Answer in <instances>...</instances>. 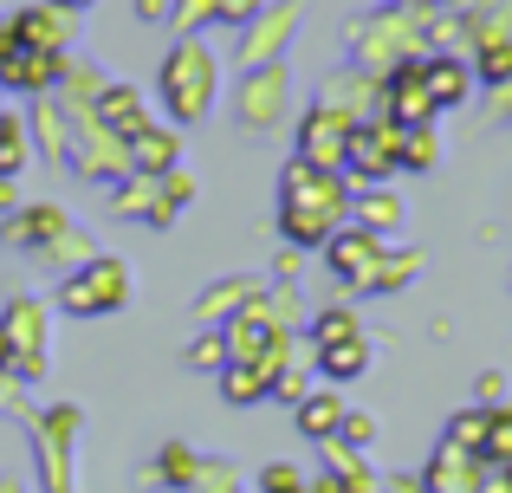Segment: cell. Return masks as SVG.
<instances>
[{
    "instance_id": "obj_1",
    "label": "cell",
    "mask_w": 512,
    "mask_h": 493,
    "mask_svg": "<svg viewBox=\"0 0 512 493\" xmlns=\"http://www.w3.org/2000/svg\"><path fill=\"white\" fill-rule=\"evenodd\" d=\"M344 221H350V182L338 169H312L292 156L286 176H279V234H286V247L318 253Z\"/></svg>"
},
{
    "instance_id": "obj_2",
    "label": "cell",
    "mask_w": 512,
    "mask_h": 493,
    "mask_svg": "<svg viewBox=\"0 0 512 493\" xmlns=\"http://www.w3.org/2000/svg\"><path fill=\"white\" fill-rule=\"evenodd\" d=\"M156 104L169 111L175 130L201 124V117L221 104V59L208 52V39H175L163 52V72H156Z\"/></svg>"
},
{
    "instance_id": "obj_3",
    "label": "cell",
    "mask_w": 512,
    "mask_h": 493,
    "mask_svg": "<svg viewBox=\"0 0 512 493\" xmlns=\"http://www.w3.org/2000/svg\"><path fill=\"white\" fill-rule=\"evenodd\" d=\"M344 46H350V65L357 72H370V78H383L389 65H402V59H428V20H422V7H376V13H363V20H350L344 26Z\"/></svg>"
},
{
    "instance_id": "obj_4",
    "label": "cell",
    "mask_w": 512,
    "mask_h": 493,
    "mask_svg": "<svg viewBox=\"0 0 512 493\" xmlns=\"http://www.w3.org/2000/svg\"><path fill=\"white\" fill-rule=\"evenodd\" d=\"M234 117L240 130L253 137H273L299 117V85H292V65H260V72H240V91H234Z\"/></svg>"
},
{
    "instance_id": "obj_5",
    "label": "cell",
    "mask_w": 512,
    "mask_h": 493,
    "mask_svg": "<svg viewBox=\"0 0 512 493\" xmlns=\"http://www.w3.org/2000/svg\"><path fill=\"white\" fill-rule=\"evenodd\" d=\"M59 305L72 318H111L130 305V266L117 260V253H91L78 273L59 279Z\"/></svg>"
},
{
    "instance_id": "obj_6",
    "label": "cell",
    "mask_w": 512,
    "mask_h": 493,
    "mask_svg": "<svg viewBox=\"0 0 512 493\" xmlns=\"http://www.w3.org/2000/svg\"><path fill=\"white\" fill-rule=\"evenodd\" d=\"M299 26H305V0H273V7H260L247 26H240V46H234L240 72L279 65V59H286V46L299 39Z\"/></svg>"
},
{
    "instance_id": "obj_7",
    "label": "cell",
    "mask_w": 512,
    "mask_h": 493,
    "mask_svg": "<svg viewBox=\"0 0 512 493\" xmlns=\"http://www.w3.org/2000/svg\"><path fill=\"white\" fill-rule=\"evenodd\" d=\"M396 156H402V130L389 124V117H363V124L350 130V150H344L338 176L350 182V189H376V182H389L402 169Z\"/></svg>"
},
{
    "instance_id": "obj_8",
    "label": "cell",
    "mask_w": 512,
    "mask_h": 493,
    "mask_svg": "<svg viewBox=\"0 0 512 493\" xmlns=\"http://www.w3.org/2000/svg\"><path fill=\"white\" fill-rule=\"evenodd\" d=\"M72 169L85 182H104V189H117L124 176H137V169H130V143L111 137L91 111H72Z\"/></svg>"
},
{
    "instance_id": "obj_9",
    "label": "cell",
    "mask_w": 512,
    "mask_h": 493,
    "mask_svg": "<svg viewBox=\"0 0 512 493\" xmlns=\"http://www.w3.org/2000/svg\"><path fill=\"white\" fill-rule=\"evenodd\" d=\"M318 253H325V273L338 279V292H350V299H370V279H376V266H383L389 241H376V234L357 228V221H344V228L331 234Z\"/></svg>"
},
{
    "instance_id": "obj_10",
    "label": "cell",
    "mask_w": 512,
    "mask_h": 493,
    "mask_svg": "<svg viewBox=\"0 0 512 493\" xmlns=\"http://www.w3.org/2000/svg\"><path fill=\"white\" fill-rule=\"evenodd\" d=\"M292 130H299V163L312 169H344V150H350V130H357V117L338 111V104L312 98L299 117H292Z\"/></svg>"
},
{
    "instance_id": "obj_11",
    "label": "cell",
    "mask_w": 512,
    "mask_h": 493,
    "mask_svg": "<svg viewBox=\"0 0 512 493\" xmlns=\"http://www.w3.org/2000/svg\"><path fill=\"white\" fill-rule=\"evenodd\" d=\"M78 422H85V409H78V403H52L46 416H33V442H39V455H46V493H72Z\"/></svg>"
},
{
    "instance_id": "obj_12",
    "label": "cell",
    "mask_w": 512,
    "mask_h": 493,
    "mask_svg": "<svg viewBox=\"0 0 512 493\" xmlns=\"http://www.w3.org/2000/svg\"><path fill=\"white\" fill-rule=\"evenodd\" d=\"M0 331H7V351H13V377H39L46 370V344H52V312L39 299H13Z\"/></svg>"
},
{
    "instance_id": "obj_13",
    "label": "cell",
    "mask_w": 512,
    "mask_h": 493,
    "mask_svg": "<svg viewBox=\"0 0 512 493\" xmlns=\"http://www.w3.org/2000/svg\"><path fill=\"white\" fill-rule=\"evenodd\" d=\"M13 33L33 52H72L78 46V13L59 7V0H33V7L13 13Z\"/></svg>"
},
{
    "instance_id": "obj_14",
    "label": "cell",
    "mask_w": 512,
    "mask_h": 493,
    "mask_svg": "<svg viewBox=\"0 0 512 493\" xmlns=\"http://www.w3.org/2000/svg\"><path fill=\"white\" fill-rule=\"evenodd\" d=\"M266 0H169V26H175V39H201L208 26H247L253 13H260Z\"/></svg>"
},
{
    "instance_id": "obj_15",
    "label": "cell",
    "mask_w": 512,
    "mask_h": 493,
    "mask_svg": "<svg viewBox=\"0 0 512 493\" xmlns=\"http://www.w3.org/2000/svg\"><path fill=\"white\" fill-rule=\"evenodd\" d=\"M65 228H72V215H65L59 202H20L0 234H7V247H20V253H33V260H39V253L59 241Z\"/></svg>"
},
{
    "instance_id": "obj_16",
    "label": "cell",
    "mask_w": 512,
    "mask_h": 493,
    "mask_svg": "<svg viewBox=\"0 0 512 493\" xmlns=\"http://www.w3.org/2000/svg\"><path fill=\"white\" fill-rule=\"evenodd\" d=\"M350 221H357L363 234H376V241H396V234L409 228V202H402L389 182H376V189H350Z\"/></svg>"
},
{
    "instance_id": "obj_17",
    "label": "cell",
    "mask_w": 512,
    "mask_h": 493,
    "mask_svg": "<svg viewBox=\"0 0 512 493\" xmlns=\"http://www.w3.org/2000/svg\"><path fill=\"white\" fill-rule=\"evenodd\" d=\"M422 85H428V98H435V111H454V104H467L474 98V65L461 59V52H428L422 59Z\"/></svg>"
},
{
    "instance_id": "obj_18",
    "label": "cell",
    "mask_w": 512,
    "mask_h": 493,
    "mask_svg": "<svg viewBox=\"0 0 512 493\" xmlns=\"http://www.w3.org/2000/svg\"><path fill=\"white\" fill-rule=\"evenodd\" d=\"M130 169L150 182H163L169 169H182V130L175 124H143L137 137H130Z\"/></svg>"
},
{
    "instance_id": "obj_19",
    "label": "cell",
    "mask_w": 512,
    "mask_h": 493,
    "mask_svg": "<svg viewBox=\"0 0 512 493\" xmlns=\"http://www.w3.org/2000/svg\"><path fill=\"white\" fill-rule=\"evenodd\" d=\"M480 481H487V461L461 455V448H448V442H441L435 455H428V468H422L428 493H480Z\"/></svg>"
},
{
    "instance_id": "obj_20",
    "label": "cell",
    "mask_w": 512,
    "mask_h": 493,
    "mask_svg": "<svg viewBox=\"0 0 512 493\" xmlns=\"http://www.w3.org/2000/svg\"><path fill=\"white\" fill-rule=\"evenodd\" d=\"M260 299H266L260 279H240V273H234V279H214V286L201 292V299H195V318H201V325H227V318L253 312Z\"/></svg>"
},
{
    "instance_id": "obj_21",
    "label": "cell",
    "mask_w": 512,
    "mask_h": 493,
    "mask_svg": "<svg viewBox=\"0 0 512 493\" xmlns=\"http://www.w3.org/2000/svg\"><path fill=\"white\" fill-rule=\"evenodd\" d=\"M91 117H98V124L111 130V137H124V143L137 137L143 124H156L150 104H143V91H137V85H117V78L104 85V98H98V111H91Z\"/></svg>"
},
{
    "instance_id": "obj_22",
    "label": "cell",
    "mask_w": 512,
    "mask_h": 493,
    "mask_svg": "<svg viewBox=\"0 0 512 493\" xmlns=\"http://www.w3.org/2000/svg\"><path fill=\"white\" fill-rule=\"evenodd\" d=\"M111 215H124V221H150V228H175V215L163 208V189H156L150 176H124L111 189Z\"/></svg>"
},
{
    "instance_id": "obj_23",
    "label": "cell",
    "mask_w": 512,
    "mask_h": 493,
    "mask_svg": "<svg viewBox=\"0 0 512 493\" xmlns=\"http://www.w3.org/2000/svg\"><path fill=\"white\" fill-rule=\"evenodd\" d=\"M201 481V455L188 442H163L156 448V461L143 468V487H175V493H188Z\"/></svg>"
},
{
    "instance_id": "obj_24",
    "label": "cell",
    "mask_w": 512,
    "mask_h": 493,
    "mask_svg": "<svg viewBox=\"0 0 512 493\" xmlns=\"http://www.w3.org/2000/svg\"><path fill=\"white\" fill-rule=\"evenodd\" d=\"M344 409H350V403H344L338 390H312L299 409H292V422H299L305 442H331V435L344 429Z\"/></svg>"
},
{
    "instance_id": "obj_25",
    "label": "cell",
    "mask_w": 512,
    "mask_h": 493,
    "mask_svg": "<svg viewBox=\"0 0 512 493\" xmlns=\"http://www.w3.org/2000/svg\"><path fill=\"white\" fill-rule=\"evenodd\" d=\"M104 85H111V78H104L98 65H85V59L72 52V59H65V72H59V91H52V98H59L65 111H98Z\"/></svg>"
},
{
    "instance_id": "obj_26",
    "label": "cell",
    "mask_w": 512,
    "mask_h": 493,
    "mask_svg": "<svg viewBox=\"0 0 512 493\" xmlns=\"http://www.w3.org/2000/svg\"><path fill=\"white\" fill-rule=\"evenodd\" d=\"M305 338H312V351H325V344H350V338H363V312L357 305H318L312 318H305Z\"/></svg>"
},
{
    "instance_id": "obj_27",
    "label": "cell",
    "mask_w": 512,
    "mask_h": 493,
    "mask_svg": "<svg viewBox=\"0 0 512 493\" xmlns=\"http://www.w3.org/2000/svg\"><path fill=\"white\" fill-rule=\"evenodd\" d=\"M26 137L46 143V156H72V111H65L59 98H39V104H33V124H26Z\"/></svg>"
},
{
    "instance_id": "obj_28",
    "label": "cell",
    "mask_w": 512,
    "mask_h": 493,
    "mask_svg": "<svg viewBox=\"0 0 512 493\" xmlns=\"http://www.w3.org/2000/svg\"><path fill=\"white\" fill-rule=\"evenodd\" d=\"M318 448H325L331 474H338V481H344L350 493H383V481H376V474H370V455H357V448H344L338 435H331V442H318Z\"/></svg>"
},
{
    "instance_id": "obj_29",
    "label": "cell",
    "mask_w": 512,
    "mask_h": 493,
    "mask_svg": "<svg viewBox=\"0 0 512 493\" xmlns=\"http://www.w3.org/2000/svg\"><path fill=\"white\" fill-rule=\"evenodd\" d=\"M487 435H493V409L474 403V409H461V416L448 422V435H441V442L461 448V455H487Z\"/></svg>"
},
{
    "instance_id": "obj_30",
    "label": "cell",
    "mask_w": 512,
    "mask_h": 493,
    "mask_svg": "<svg viewBox=\"0 0 512 493\" xmlns=\"http://www.w3.org/2000/svg\"><path fill=\"white\" fill-rule=\"evenodd\" d=\"M318 370H325L331 383H357L363 370H370V338H350V344H325V351H318Z\"/></svg>"
},
{
    "instance_id": "obj_31",
    "label": "cell",
    "mask_w": 512,
    "mask_h": 493,
    "mask_svg": "<svg viewBox=\"0 0 512 493\" xmlns=\"http://www.w3.org/2000/svg\"><path fill=\"white\" fill-rule=\"evenodd\" d=\"M415 279H422V253L415 247H389L383 253V266H376V279H370V299H383V292H402V286H415Z\"/></svg>"
},
{
    "instance_id": "obj_32",
    "label": "cell",
    "mask_w": 512,
    "mask_h": 493,
    "mask_svg": "<svg viewBox=\"0 0 512 493\" xmlns=\"http://www.w3.org/2000/svg\"><path fill=\"white\" fill-rule=\"evenodd\" d=\"M467 65H474V78H480V85H506V78H512V39H487V46H474V52H467Z\"/></svg>"
},
{
    "instance_id": "obj_33",
    "label": "cell",
    "mask_w": 512,
    "mask_h": 493,
    "mask_svg": "<svg viewBox=\"0 0 512 493\" xmlns=\"http://www.w3.org/2000/svg\"><path fill=\"white\" fill-rule=\"evenodd\" d=\"M26 156H33V150H26V117H13V111H0V176H20V169H26Z\"/></svg>"
},
{
    "instance_id": "obj_34",
    "label": "cell",
    "mask_w": 512,
    "mask_h": 493,
    "mask_svg": "<svg viewBox=\"0 0 512 493\" xmlns=\"http://www.w3.org/2000/svg\"><path fill=\"white\" fill-rule=\"evenodd\" d=\"M266 318H273V331H292V338H299V325H305V292L299 286H266Z\"/></svg>"
},
{
    "instance_id": "obj_35",
    "label": "cell",
    "mask_w": 512,
    "mask_h": 493,
    "mask_svg": "<svg viewBox=\"0 0 512 493\" xmlns=\"http://www.w3.org/2000/svg\"><path fill=\"white\" fill-rule=\"evenodd\" d=\"M182 364H188V370H208V377H221V370H227V338H221V325L201 331V338L182 351Z\"/></svg>"
},
{
    "instance_id": "obj_36",
    "label": "cell",
    "mask_w": 512,
    "mask_h": 493,
    "mask_svg": "<svg viewBox=\"0 0 512 493\" xmlns=\"http://www.w3.org/2000/svg\"><path fill=\"white\" fill-rule=\"evenodd\" d=\"M402 169H435L441 163V137H435V124L428 130H402V156H396Z\"/></svg>"
},
{
    "instance_id": "obj_37",
    "label": "cell",
    "mask_w": 512,
    "mask_h": 493,
    "mask_svg": "<svg viewBox=\"0 0 512 493\" xmlns=\"http://www.w3.org/2000/svg\"><path fill=\"white\" fill-rule=\"evenodd\" d=\"M338 442H344V448H357V455H370V448H376V416H370V409H344Z\"/></svg>"
},
{
    "instance_id": "obj_38",
    "label": "cell",
    "mask_w": 512,
    "mask_h": 493,
    "mask_svg": "<svg viewBox=\"0 0 512 493\" xmlns=\"http://www.w3.org/2000/svg\"><path fill=\"white\" fill-rule=\"evenodd\" d=\"M260 493H312V481H305L292 461H266V468H260Z\"/></svg>"
},
{
    "instance_id": "obj_39",
    "label": "cell",
    "mask_w": 512,
    "mask_h": 493,
    "mask_svg": "<svg viewBox=\"0 0 512 493\" xmlns=\"http://www.w3.org/2000/svg\"><path fill=\"white\" fill-rule=\"evenodd\" d=\"M273 396H279L286 409H299L305 396H312V370H305V364H286V370L273 377Z\"/></svg>"
},
{
    "instance_id": "obj_40",
    "label": "cell",
    "mask_w": 512,
    "mask_h": 493,
    "mask_svg": "<svg viewBox=\"0 0 512 493\" xmlns=\"http://www.w3.org/2000/svg\"><path fill=\"white\" fill-rule=\"evenodd\" d=\"M156 189H163V208H169L175 221H182V208H188V202H195V195H201V189H195V176H188V169H169V176L156 182Z\"/></svg>"
},
{
    "instance_id": "obj_41",
    "label": "cell",
    "mask_w": 512,
    "mask_h": 493,
    "mask_svg": "<svg viewBox=\"0 0 512 493\" xmlns=\"http://www.w3.org/2000/svg\"><path fill=\"white\" fill-rule=\"evenodd\" d=\"M188 493H247L234 481V468H227V461H201V481L188 487Z\"/></svg>"
},
{
    "instance_id": "obj_42",
    "label": "cell",
    "mask_w": 512,
    "mask_h": 493,
    "mask_svg": "<svg viewBox=\"0 0 512 493\" xmlns=\"http://www.w3.org/2000/svg\"><path fill=\"white\" fill-rule=\"evenodd\" d=\"M299 273H305V253L299 247H279L273 253V286H299Z\"/></svg>"
},
{
    "instance_id": "obj_43",
    "label": "cell",
    "mask_w": 512,
    "mask_h": 493,
    "mask_svg": "<svg viewBox=\"0 0 512 493\" xmlns=\"http://www.w3.org/2000/svg\"><path fill=\"white\" fill-rule=\"evenodd\" d=\"M474 396H480V403H487V409H500V396H506V377H500V370H480Z\"/></svg>"
},
{
    "instance_id": "obj_44",
    "label": "cell",
    "mask_w": 512,
    "mask_h": 493,
    "mask_svg": "<svg viewBox=\"0 0 512 493\" xmlns=\"http://www.w3.org/2000/svg\"><path fill=\"white\" fill-rule=\"evenodd\" d=\"M130 13H137L143 26H156V20H169V0H130Z\"/></svg>"
},
{
    "instance_id": "obj_45",
    "label": "cell",
    "mask_w": 512,
    "mask_h": 493,
    "mask_svg": "<svg viewBox=\"0 0 512 493\" xmlns=\"http://www.w3.org/2000/svg\"><path fill=\"white\" fill-rule=\"evenodd\" d=\"M480 493H512V468H487V481H480Z\"/></svg>"
},
{
    "instance_id": "obj_46",
    "label": "cell",
    "mask_w": 512,
    "mask_h": 493,
    "mask_svg": "<svg viewBox=\"0 0 512 493\" xmlns=\"http://www.w3.org/2000/svg\"><path fill=\"white\" fill-rule=\"evenodd\" d=\"M383 493H428L422 474H396V481H383Z\"/></svg>"
},
{
    "instance_id": "obj_47",
    "label": "cell",
    "mask_w": 512,
    "mask_h": 493,
    "mask_svg": "<svg viewBox=\"0 0 512 493\" xmlns=\"http://www.w3.org/2000/svg\"><path fill=\"white\" fill-rule=\"evenodd\" d=\"M13 208H20V189H13V182H7V176H0V221H7V215H13Z\"/></svg>"
},
{
    "instance_id": "obj_48",
    "label": "cell",
    "mask_w": 512,
    "mask_h": 493,
    "mask_svg": "<svg viewBox=\"0 0 512 493\" xmlns=\"http://www.w3.org/2000/svg\"><path fill=\"white\" fill-rule=\"evenodd\" d=\"M493 111L512 117V78H506V85H493Z\"/></svg>"
},
{
    "instance_id": "obj_49",
    "label": "cell",
    "mask_w": 512,
    "mask_h": 493,
    "mask_svg": "<svg viewBox=\"0 0 512 493\" xmlns=\"http://www.w3.org/2000/svg\"><path fill=\"white\" fill-rule=\"evenodd\" d=\"M312 493H350V487H344V481H338V474H331V468H325V474H318V481H312Z\"/></svg>"
},
{
    "instance_id": "obj_50",
    "label": "cell",
    "mask_w": 512,
    "mask_h": 493,
    "mask_svg": "<svg viewBox=\"0 0 512 493\" xmlns=\"http://www.w3.org/2000/svg\"><path fill=\"white\" fill-rule=\"evenodd\" d=\"M396 7H467V0H396Z\"/></svg>"
},
{
    "instance_id": "obj_51",
    "label": "cell",
    "mask_w": 512,
    "mask_h": 493,
    "mask_svg": "<svg viewBox=\"0 0 512 493\" xmlns=\"http://www.w3.org/2000/svg\"><path fill=\"white\" fill-rule=\"evenodd\" d=\"M59 7H72V13H85V7H98V0H59Z\"/></svg>"
},
{
    "instance_id": "obj_52",
    "label": "cell",
    "mask_w": 512,
    "mask_h": 493,
    "mask_svg": "<svg viewBox=\"0 0 512 493\" xmlns=\"http://www.w3.org/2000/svg\"><path fill=\"white\" fill-rule=\"evenodd\" d=\"M0 493H26V487H20V481H0Z\"/></svg>"
},
{
    "instance_id": "obj_53",
    "label": "cell",
    "mask_w": 512,
    "mask_h": 493,
    "mask_svg": "<svg viewBox=\"0 0 512 493\" xmlns=\"http://www.w3.org/2000/svg\"><path fill=\"white\" fill-rule=\"evenodd\" d=\"M0 383H7V377H0Z\"/></svg>"
}]
</instances>
